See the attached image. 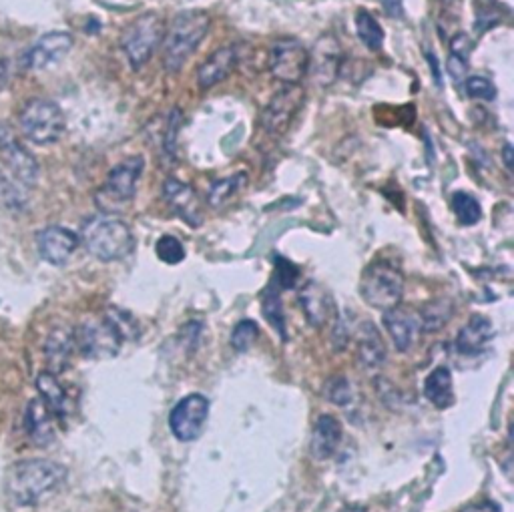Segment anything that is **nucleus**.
I'll list each match as a JSON object with an SVG mask.
<instances>
[{
    "mask_svg": "<svg viewBox=\"0 0 514 512\" xmlns=\"http://www.w3.org/2000/svg\"><path fill=\"white\" fill-rule=\"evenodd\" d=\"M79 235L61 225H49L37 233L41 258L51 266H65L79 247Z\"/></svg>",
    "mask_w": 514,
    "mask_h": 512,
    "instance_id": "14",
    "label": "nucleus"
},
{
    "mask_svg": "<svg viewBox=\"0 0 514 512\" xmlns=\"http://www.w3.org/2000/svg\"><path fill=\"white\" fill-rule=\"evenodd\" d=\"M418 316H420V328H422V332H428V334L438 332V330H442V328L446 326V322H448L450 316H452V302H448V300H436V302L424 306V308L418 312Z\"/></svg>",
    "mask_w": 514,
    "mask_h": 512,
    "instance_id": "28",
    "label": "nucleus"
},
{
    "mask_svg": "<svg viewBox=\"0 0 514 512\" xmlns=\"http://www.w3.org/2000/svg\"><path fill=\"white\" fill-rule=\"evenodd\" d=\"M492 340V324L484 316H472L456 336V350L462 356H480Z\"/></svg>",
    "mask_w": 514,
    "mask_h": 512,
    "instance_id": "22",
    "label": "nucleus"
},
{
    "mask_svg": "<svg viewBox=\"0 0 514 512\" xmlns=\"http://www.w3.org/2000/svg\"><path fill=\"white\" fill-rule=\"evenodd\" d=\"M356 31H358L360 41L370 51H380L382 49V45H384V31H382L380 23L368 11H358Z\"/></svg>",
    "mask_w": 514,
    "mask_h": 512,
    "instance_id": "29",
    "label": "nucleus"
},
{
    "mask_svg": "<svg viewBox=\"0 0 514 512\" xmlns=\"http://www.w3.org/2000/svg\"><path fill=\"white\" fill-rule=\"evenodd\" d=\"M163 197L169 203V207L191 227H199L203 221L201 207L195 195V189L175 177H169L163 183Z\"/></svg>",
    "mask_w": 514,
    "mask_h": 512,
    "instance_id": "17",
    "label": "nucleus"
},
{
    "mask_svg": "<svg viewBox=\"0 0 514 512\" xmlns=\"http://www.w3.org/2000/svg\"><path fill=\"white\" fill-rule=\"evenodd\" d=\"M7 79H9V69H7V63L0 59V91L5 89L7 85Z\"/></svg>",
    "mask_w": 514,
    "mask_h": 512,
    "instance_id": "43",
    "label": "nucleus"
},
{
    "mask_svg": "<svg viewBox=\"0 0 514 512\" xmlns=\"http://www.w3.org/2000/svg\"><path fill=\"white\" fill-rule=\"evenodd\" d=\"M247 181H249V177H247L245 171L215 181V183L209 187V191H207V201H209V205H211L213 209L223 207L225 203H229L237 193H241V191L247 187Z\"/></svg>",
    "mask_w": 514,
    "mask_h": 512,
    "instance_id": "27",
    "label": "nucleus"
},
{
    "mask_svg": "<svg viewBox=\"0 0 514 512\" xmlns=\"http://www.w3.org/2000/svg\"><path fill=\"white\" fill-rule=\"evenodd\" d=\"M209 418V400L203 394H189L175 404L169 414V428L181 442L199 438Z\"/></svg>",
    "mask_w": 514,
    "mask_h": 512,
    "instance_id": "12",
    "label": "nucleus"
},
{
    "mask_svg": "<svg viewBox=\"0 0 514 512\" xmlns=\"http://www.w3.org/2000/svg\"><path fill=\"white\" fill-rule=\"evenodd\" d=\"M306 103V91L302 85H286L280 89L262 113V127L268 135H284L290 129V123L300 113Z\"/></svg>",
    "mask_w": 514,
    "mask_h": 512,
    "instance_id": "10",
    "label": "nucleus"
},
{
    "mask_svg": "<svg viewBox=\"0 0 514 512\" xmlns=\"http://www.w3.org/2000/svg\"><path fill=\"white\" fill-rule=\"evenodd\" d=\"M470 53H472V41H470L464 33H458V35L452 39V43H450V55L468 61V59H470Z\"/></svg>",
    "mask_w": 514,
    "mask_h": 512,
    "instance_id": "38",
    "label": "nucleus"
},
{
    "mask_svg": "<svg viewBox=\"0 0 514 512\" xmlns=\"http://www.w3.org/2000/svg\"><path fill=\"white\" fill-rule=\"evenodd\" d=\"M143 171H145L143 157H129L121 161L117 167H113L111 173L107 175L105 185L97 193L99 207L111 215V211H117L123 205H127L137 193V185Z\"/></svg>",
    "mask_w": 514,
    "mask_h": 512,
    "instance_id": "7",
    "label": "nucleus"
},
{
    "mask_svg": "<svg viewBox=\"0 0 514 512\" xmlns=\"http://www.w3.org/2000/svg\"><path fill=\"white\" fill-rule=\"evenodd\" d=\"M384 9H388V13H390L394 19H400V17H402V5H400V0H384Z\"/></svg>",
    "mask_w": 514,
    "mask_h": 512,
    "instance_id": "41",
    "label": "nucleus"
},
{
    "mask_svg": "<svg viewBox=\"0 0 514 512\" xmlns=\"http://www.w3.org/2000/svg\"><path fill=\"white\" fill-rule=\"evenodd\" d=\"M342 442V424L338 418L324 414L318 418L312 430V442H310V452L316 460H328L336 454L338 446Z\"/></svg>",
    "mask_w": 514,
    "mask_h": 512,
    "instance_id": "21",
    "label": "nucleus"
},
{
    "mask_svg": "<svg viewBox=\"0 0 514 512\" xmlns=\"http://www.w3.org/2000/svg\"><path fill=\"white\" fill-rule=\"evenodd\" d=\"M21 129L31 143L53 145L67 129L65 113L55 101L33 99L21 111Z\"/></svg>",
    "mask_w": 514,
    "mask_h": 512,
    "instance_id": "6",
    "label": "nucleus"
},
{
    "mask_svg": "<svg viewBox=\"0 0 514 512\" xmlns=\"http://www.w3.org/2000/svg\"><path fill=\"white\" fill-rule=\"evenodd\" d=\"M37 390H39L45 406L51 410V414L59 420H65L69 414V398H67L63 384L57 380V376L51 372L39 374Z\"/></svg>",
    "mask_w": 514,
    "mask_h": 512,
    "instance_id": "25",
    "label": "nucleus"
},
{
    "mask_svg": "<svg viewBox=\"0 0 514 512\" xmlns=\"http://www.w3.org/2000/svg\"><path fill=\"white\" fill-rule=\"evenodd\" d=\"M462 512H500V508L492 500H482L476 504H468L466 508H462Z\"/></svg>",
    "mask_w": 514,
    "mask_h": 512,
    "instance_id": "40",
    "label": "nucleus"
},
{
    "mask_svg": "<svg viewBox=\"0 0 514 512\" xmlns=\"http://www.w3.org/2000/svg\"><path fill=\"white\" fill-rule=\"evenodd\" d=\"M426 57H428V63H430V71H432V75L436 77V85H438V87H442V75H440V69H438V61H436V57H432L430 53H428Z\"/></svg>",
    "mask_w": 514,
    "mask_h": 512,
    "instance_id": "42",
    "label": "nucleus"
},
{
    "mask_svg": "<svg viewBox=\"0 0 514 512\" xmlns=\"http://www.w3.org/2000/svg\"><path fill=\"white\" fill-rule=\"evenodd\" d=\"M264 316L270 320V324L280 332L282 340L286 342L288 334H286V318H284V308H282V300H280V290L272 288L264 296Z\"/></svg>",
    "mask_w": 514,
    "mask_h": 512,
    "instance_id": "31",
    "label": "nucleus"
},
{
    "mask_svg": "<svg viewBox=\"0 0 514 512\" xmlns=\"http://www.w3.org/2000/svg\"><path fill=\"white\" fill-rule=\"evenodd\" d=\"M209 27L211 19L205 11H185L173 19L163 37V65L169 73L181 71L207 37Z\"/></svg>",
    "mask_w": 514,
    "mask_h": 512,
    "instance_id": "3",
    "label": "nucleus"
},
{
    "mask_svg": "<svg viewBox=\"0 0 514 512\" xmlns=\"http://www.w3.org/2000/svg\"><path fill=\"white\" fill-rule=\"evenodd\" d=\"M424 396L438 410L450 408L454 404L452 372L448 368H436L434 372H430L424 382Z\"/></svg>",
    "mask_w": 514,
    "mask_h": 512,
    "instance_id": "26",
    "label": "nucleus"
},
{
    "mask_svg": "<svg viewBox=\"0 0 514 512\" xmlns=\"http://www.w3.org/2000/svg\"><path fill=\"white\" fill-rule=\"evenodd\" d=\"M25 428L29 438L39 446H47L55 440V416L41 398L29 402L25 412Z\"/></svg>",
    "mask_w": 514,
    "mask_h": 512,
    "instance_id": "23",
    "label": "nucleus"
},
{
    "mask_svg": "<svg viewBox=\"0 0 514 512\" xmlns=\"http://www.w3.org/2000/svg\"><path fill=\"white\" fill-rule=\"evenodd\" d=\"M466 69H468V61H464V59H460V57H454V55H448V73H450V77H452L456 83H462V81H464Z\"/></svg>",
    "mask_w": 514,
    "mask_h": 512,
    "instance_id": "39",
    "label": "nucleus"
},
{
    "mask_svg": "<svg viewBox=\"0 0 514 512\" xmlns=\"http://www.w3.org/2000/svg\"><path fill=\"white\" fill-rule=\"evenodd\" d=\"M75 352V338L73 332L67 328H57L49 334L45 344V358L51 374H61L69 368L71 358Z\"/></svg>",
    "mask_w": 514,
    "mask_h": 512,
    "instance_id": "24",
    "label": "nucleus"
},
{
    "mask_svg": "<svg viewBox=\"0 0 514 512\" xmlns=\"http://www.w3.org/2000/svg\"><path fill=\"white\" fill-rule=\"evenodd\" d=\"M73 49V37L65 31L47 33L25 55V67L31 71H45L61 63Z\"/></svg>",
    "mask_w": 514,
    "mask_h": 512,
    "instance_id": "15",
    "label": "nucleus"
},
{
    "mask_svg": "<svg viewBox=\"0 0 514 512\" xmlns=\"http://www.w3.org/2000/svg\"><path fill=\"white\" fill-rule=\"evenodd\" d=\"M272 75L286 85H300L310 69V51L296 39L278 41L270 59Z\"/></svg>",
    "mask_w": 514,
    "mask_h": 512,
    "instance_id": "11",
    "label": "nucleus"
},
{
    "mask_svg": "<svg viewBox=\"0 0 514 512\" xmlns=\"http://www.w3.org/2000/svg\"><path fill=\"white\" fill-rule=\"evenodd\" d=\"M344 65V51L334 35H324L316 41L310 53V73L316 85L330 87L338 81L340 69Z\"/></svg>",
    "mask_w": 514,
    "mask_h": 512,
    "instance_id": "13",
    "label": "nucleus"
},
{
    "mask_svg": "<svg viewBox=\"0 0 514 512\" xmlns=\"http://www.w3.org/2000/svg\"><path fill=\"white\" fill-rule=\"evenodd\" d=\"M324 396L336 406H346L348 402H352V386L344 376H334L326 382Z\"/></svg>",
    "mask_w": 514,
    "mask_h": 512,
    "instance_id": "35",
    "label": "nucleus"
},
{
    "mask_svg": "<svg viewBox=\"0 0 514 512\" xmlns=\"http://www.w3.org/2000/svg\"><path fill=\"white\" fill-rule=\"evenodd\" d=\"M79 241L99 262H119L135 249L131 227L109 213L89 217L81 227Z\"/></svg>",
    "mask_w": 514,
    "mask_h": 512,
    "instance_id": "2",
    "label": "nucleus"
},
{
    "mask_svg": "<svg viewBox=\"0 0 514 512\" xmlns=\"http://www.w3.org/2000/svg\"><path fill=\"white\" fill-rule=\"evenodd\" d=\"M382 322L398 352H408L416 342V336L422 332L420 316L416 310L410 308L396 306L392 310H386Z\"/></svg>",
    "mask_w": 514,
    "mask_h": 512,
    "instance_id": "16",
    "label": "nucleus"
},
{
    "mask_svg": "<svg viewBox=\"0 0 514 512\" xmlns=\"http://www.w3.org/2000/svg\"><path fill=\"white\" fill-rule=\"evenodd\" d=\"M276 290H284V288H292L294 284H296V280H298V270L290 264V262H286V260H282V258H276Z\"/></svg>",
    "mask_w": 514,
    "mask_h": 512,
    "instance_id": "37",
    "label": "nucleus"
},
{
    "mask_svg": "<svg viewBox=\"0 0 514 512\" xmlns=\"http://www.w3.org/2000/svg\"><path fill=\"white\" fill-rule=\"evenodd\" d=\"M0 165L3 173L11 175V181L19 187H35L39 181L35 155L11 131H0Z\"/></svg>",
    "mask_w": 514,
    "mask_h": 512,
    "instance_id": "9",
    "label": "nucleus"
},
{
    "mask_svg": "<svg viewBox=\"0 0 514 512\" xmlns=\"http://www.w3.org/2000/svg\"><path fill=\"white\" fill-rule=\"evenodd\" d=\"M155 253L163 264H169V266H177L185 260V247L175 235L159 237V241L155 243Z\"/></svg>",
    "mask_w": 514,
    "mask_h": 512,
    "instance_id": "32",
    "label": "nucleus"
},
{
    "mask_svg": "<svg viewBox=\"0 0 514 512\" xmlns=\"http://www.w3.org/2000/svg\"><path fill=\"white\" fill-rule=\"evenodd\" d=\"M103 316L117 328V332L121 334V338H123L125 342L139 338V326H137L135 318H133L129 312L111 306V308H107V312H105Z\"/></svg>",
    "mask_w": 514,
    "mask_h": 512,
    "instance_id": "33",
    "label": "nucleus"
},
{
    "mask_svg": "<svg viewBox=\"0 0 514 512\" xmlns=\"http://www.w3.org/2000/svg\"><path fill=\"white\" fill-rule=\"evenodd\" d=\"M237 67V51L233 47H219L211 57L203 61L197 71V83L203 91L225 81Z\"/></svg>",
    "mask_w": 514,
    "mask_h": 512,
    "instance_id": "19",
    "label": "nucleus"
},
{
    "mask_svg": "<svg viewBox=\"0 0 514 512\" xmlns=\"http://www.w3.org/2000/svg\"><path fill=\"white\" fill-rule=\"evenodd\" d=\"M75 348L91 360L115 358L123 346V338L117 328L103 316L101 320L83 322L75 332Z\"/></svg>",
    "mask_w": 514,
    "mask_h": 512,
    "instance_id": "8",
    "label": "nucleus"
},
{
    "mask_svg": "<svg viewBox=\"0 0 514 512\" xmlns=\"http://www.w3.org/2000/svg\"><path fill=\"white\" fill-rule=\"evenodd\" d=\"M298 300L304 310V316L308 318L310 326H314V328H324L336 316V304H334L330 292L318 282H308L300 290Z\"/></svg>",
    "mask_w": 514,
    "mask_h": 512,
    "instance_id": "18",
    "label": "nucleus"
},
{
    "mask_svg": "<svg viewBox=\"0 0 514 512\" xmlns=\"http://www.w3.org/2000/svg\"><path fill=\"white\" fill-rule=\"evenodd\" d=\"M466 93L472 99H480V101H494L496 97V87L484 79V77H470L466 79Z\"/></svg>",
    "mask_w": 514,
    "mask_h": 512,
    "instance_id": "36",
    "label": "nucleus"
},
{
    "mask_svg": "<svg viewBox=\"0 0 514 512\" xmlns=\"http://www.w3.org/2000/svg\"><path fill=\"white\" fill-rule=\"evenodd\" d=\"M404 294V276L388 262H374L360 280L362 300L376 310H392L400 304Z\"/></svg>",
    "mask_w": 514,
    "mask_h": 512,
    "instance_id": "4",
    "label": "nucleus"
},
{
    "mask_svg": "<svg viewBox=\"0 0 514 512\" xmlns=\"http://www.w3.org/2000/svg\"><path fill=\"white\" fill-rule=\"evenodd\" d=\"M502 155H504V165L508 171H512V145L506 143L504 149H502Z\"/></svg>",
    "mask_w": 514,
    "mask_h": 512,
    "instance_id": "44",
    "label": "nucleus"
},
{
    "mask_svg": "<svg viewBox=\"0 0 514 512\" xmlns=\"http://www.w3.org/2000/svg\"><path fill=\"white\" fill-rule=\"evenodd\" d=\"M356 352H358V362L368 368H380L386 360V344L380 334V330L372 322H362L358 332H356Z\"/></svg>",
    "mask_w": 514,
    "mask_h": 512,
    "instance_id": "20",
    "label": "nucleus"
},
{
    "mask_svg": "<svg viewBox=\"0 0 514 512\" xmlns=\"http://www.w3.org/2000/svg\"><path fill=\"white\" fill-rule=\"evenodd\" d=\"M165 37V23L161 17L149 13L137 17L121 37V49L129 61V65L139 71L143 69Z\"/></svg>",
    "mask_w": 514,
    "mask_h": 512,
    "instance_id": "5",
    "label": "nucleus"
},
{
    "mask_svg": "<svg viewBox=\"0 0 514 512\" xmlns=\"http://www.w3.org/2000/svg\"><path fill=\"white\" fill-rule=\"evenodd\" d=\"M67 480V468L49 458H29L11 466L7 490L17 506H37Z\"/></svg>",
    "mask_w": 514,
    "mask_h": 512,
    "instance_id": "1",
    "label": "nucleus"
},
{
    "mask_svg": "<svg viewBox=\"0 0 514 512\" xmlns=\"http://www.w3.org/2000/svg\"><path fill=\"white\" fill-rule=\"evenodd\" d=\"M452 211L462 225H474L482 219V207L470 193L456 191L452 195Z\"/></svg>",
    "mask_w": 514,
    "mask_h": 512,
    "instance_id": "30",
    "label": "nucleus"
},
{
    "mask_svg": "<svg viewBox=\"0 0 514 512\" xmlns=\"http://www.w3.org/2000/svg\"><path fill=\"white\" fill-rule=\"evenodd\" d=\"M257 336H260V328H257V324L253 320H241L233 328L229 342L235 352H247L255 344Z\"/></svg>",
    "mask_w": 514,
    "mask_h": 512,
    "instance_id": "34",
    "label": "nucleus"
}]
</instances>
